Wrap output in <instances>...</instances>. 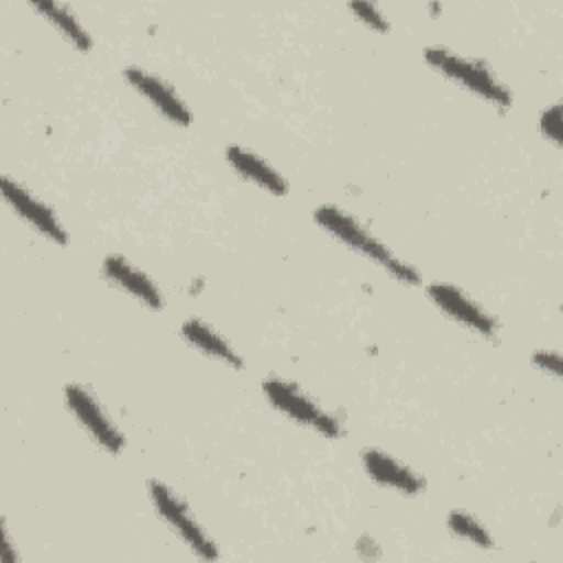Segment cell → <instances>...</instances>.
<instances>
[{
	"instance_id": "cell-1",
	"label": "cell",
	"mask_w": 563,
	"mask_h": 563,
	"mask_svg": "<svg viewBox=\"0 0 563 563\" xmlns=\"http://www.w3.org/2000/svg\"><path fill=\"white\" fill-rule=\"evenodd\" d=\"M314 222L330 235L334 238L339 244H343L345 249L358 253L361 257L374 262L376 266H380L385 273H389L396 282L405 284V286H418L420 284V275L418 271L407 264L402 257H398L378 235H374L369 231V227H365L356 216L347 213L345 209L336 207V205H321L314 209Z\"/></svg>"
},
{
	"instance_id": "cell-11",
	"label": "cell",
	"mask_w": 563,
	"mask_h": 563,
	"mask_svg": "<svg viewBox=\"0 0 563 563\" xmlns=\"http://www.w3.org/2000/svg\"><path fill=\"white\" fill-rule=\"evenodd\" d=\"M224 161L242 180H249L273 196H286L290 189L288 180L264 156L244 145H227Z\"/></svg>"
},
{
	"instance_id": "cell-17",
	"label": "cell",
	"mask_w": 563,
	"mask_h": 563,
	"mask_svg": "<svg viewBox=\"0 0 563 563\" xmlns=\"http://www.w3.org/2000/svg\"><path fill=\"white\" fill-rule=\"evenodd\" d=\"M532 365L550 376H559L561 374V356L556 350H537L532 354Z\"/></svg>"
},
{
	"instance_id": "cell-13",
	"label": "cell",
	"mask_w": 563,
	"mask_h": 563,
	"mask_svg": "<svg viewBox=\"0 0 563 563\" xmlns=\"http://www.w3.org/2000/svg\"><path fill=\"white\" fill-rule=\"evenodd\" d=\"M48 24L55 26V31L68 42L73 44L77 51L86 53L92 48V37L90 33L84 29V24L77 20V15L73 13L70 7L59 4L55 0H40L31 4Z\"/></svg>"
},
{
	"instance_id": "cell-8",
	"label": "cell",
	"mask_w": 563,
	"mask_h": 563,
	"mask_svg": "<svg viewBox=\"0 0 563 563\" xmlns=\"http://www.w3.org/2000/svg\"><path fill=\"white\" fill-rule=\"evenodd\" d=\"M125 81L169 123L187 128L191 123V112L185 103V99L178 95V90L165 81L163 77L141 68V66H128L123 70Z\"/></svg>"
},
{
	"instance_id": "cell-4",
	"label": "cell",
	"mask_w": 563,
	"mask_h": 563,
	"mask_svg": "<svg viewBox=\"0 0 563 563\" xmlns=\"http://www.w3.org/2000/svg\"><path fill=\"white\" fill-rule=\"evenodd\" d=\"M147 495L156 510V515L163 519V523L202 561H216L220 559L218 543L209 537V532L202 528L198 517L194 515L191 506L163 479H150L147 482Z\"/></svg>"
},
{
	"instance_id": "cell-15",
	"label": "cell",
	"mask_w": 563,
	"mask_h": 563,
	"mask_svg": "<svg viewBox=\"0 0 563 563\" xmlns=\"http://www.w3.org/2000/svg\"><path fill=\"white\" fill-rule=\"evenodd\" d=\"M347 9L356 15V20H361L365 26H369V29H374V31L385 33V31L391 29L387 15H385L376 4H369V2H352V4H347Z\"/></svg>"
},
{
	"instance_id": "cell-16",
	"label": "cell",
	"mask_w": 563,
	"mask_h": 563,
	"mask_svg": "<svg viewBox=\"0 0 563 563\" xmlns=\"http://www.w3.org/2000/svg\"><path fill=\"white\" fill-rule=\"evenodd\" d=\"M539 130L541 134L554 143V145H561V106L559 103H552L550 108H545L539 117Z\"/></svg>"
},
{
	"instance_id": "cell-10",
	"label": "cell",
	"mask_w": 563,
	"mask_h": 563,
	"mask_svg": "<svg viewBox=\"0 0 563 563\" xmlns=\"http://www.w3.org/2000/svg\"><path fill=\"white\" fill-rule=\"evenodd\" d=\"M101 275L112 286H117L119 290L130 295L134 301L145 306L147 310H163V306H165L163 290L154 284V279L145 271L134 266L128 257H123V255L103 257Z\"/></svg>"
},
{
	"instance_id": "cell-9",
	"label": "cell",
	"mask_w": 563,
	"mask_h": 563,
	"mask_svg": "<svg viewBox=\"0 0 563 563\" xmlns=\"http://www.w3.org/2000/svg\"><path fill=\"white\" fill-rule=\"evenodd\" d=\"M361 464L372 482L398 495L413 497L424 490V477L418 471H413L409 464H405L402 460L394 457L383 449L365 446L361 451Z\"/></svg>"
},
{
	"instance_id": "cell-18",
	"label": "cell",
	"mask_w": 563,
	"mask_h": 563,
	"mask_svg": "<svg viewBox=\"0 0 563 563\" xmlns=\"http://www.w3.org/2000/svg\"><path fill=\"white\" fill-rule=\"evenodd\" d=\"M4 523V521H2ZM0 559L2 563H15L18 561V552L13 550V543H11V537H9V530L4 526L2 530V548H0Z\"/></svg>"
},
{
	"instance_id": "cell-12",
	"label": "cell",
	"mask_w": 563,
	"mask_h": 563,
	"mask_svg": "<svg viewBox=\"0 0 563 563\" xmlns=\"http://www.w3.org/2000/svg\"><path fill=\"white\" fill-rule=\"evenodd\" d=\"M180 336L189 347L198 350L202 356L213 358L231 369H240L244 365L240 352L213 325L198 317H189L183 321Z\"/></svg>"
},
{
	"instance_id": "cell-14",
	"label": "cell",
	"mask_w": 563,
	"mask_h": 563,
	"mask_svg": "<svg viewBox=\"0 0 563 563\" xmlns=\"http://www.w3.org/2000/svg\"><path fill=\"white\" fill-rule=\"evenodd\" d=\"M446 528L449 532L460 539V541H466L475 548H493L495 545V539L493 534L486 530V526L475 517L471 515L468 510H451L446 515Z\"/></svg>"
},
{
	"instance_id": "cell-7",
	"label": "cell",
	"mask_w": 563,
	"mask_h": 563,
	"mask_svg": "<svg viewBox=\"0 0 563 563\" xmlns=\"http://www.w3.org/2000/svg\"><path fill=\"white\" fill-rule=\"evenodd\" d=\"M2 198L18 218H22L33 231L44 235L48 242L59 246L68 242V233L62 220L57 218L55 209L46 205L40 196H35L26 185L13 180L11 176H2Z\"/></svg>"
},
{
	"instance_id": "cell-2",
	"label": "cell",
	"mask_w": 563,
	"mask_h": 563,
	"mask_svg": "<svg viewBox=\"0 0 563 563\" xmlns=\"http://www.w3.org/2000/svg\"><path fill=\"white\" fill-rule=\"evenodd\" d=\"M424 62L435 68L440 75L457 84L471 95H477L479 99L493 103L495 108H510L512 106V92L510 88L495 75V70L477 57H468L462 53H455L446 46H427L424 48Z\"/></svg>"
},
{
	"instance_id": "cell-6",
	"label": "cell",
	"mask_w": 563,
	"mask_h": 563,
	"mask_svg": "<svg viewBox=\"0 0 563 563\" xmlns=\"http://www.w3.org/2000/svg\"><path fill=\"white\" fill-rule=\"evenodd\" d=\"M429 301L446 314L451 321L464 325L471 332H477L479 336L493 339L499 332V321L495 314H490L479 301H475L471 295H466L462 288L444 282H431L424 288Z\"/></svg>"
},
{
	"instance_id": "cell-5",
	"label": "cell",
	"mask_w": 563,
	"mask_h": 563,
	"mask_svg": "<svg viewBox=\"0 0 563 563\" xmlns=\"http://www.w3.org/2000/svg\"><path fill=\"white\" fill-rule=\"evenodd\" d=\"M64 402L77 424L88 433V438L110 455H119L125 449V435L108 416L99 398L79 383H68L64 387Z\"/></svg>"
},
{
	"instance_id": "cell-3",
	"label": "cell",
	"mask_w": 563,
	"mask_h": 563,
	"mask_svg": "<svg viewBox=\"0 0 563 563\" xmlns=\"http://www.w3.org/2000/svg\"><path fill=\"white\" fill-rule=\"evenodd\" d=\"M262 394L268 405L284 418L301 424L328 440L343 435V422L323 405H319L301 385L284 376H268L262 380Z\"/></svg>"
}]
</instances>
